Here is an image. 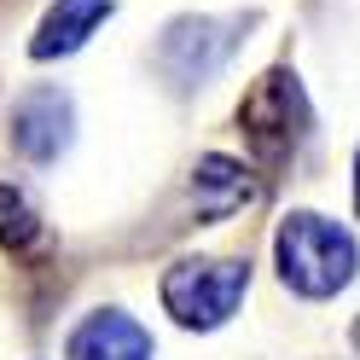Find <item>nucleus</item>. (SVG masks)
Here are the masks:
<instances>
[{
    "mask_svg": "<svg viewBox=\"0 0 360 360\" xmlns=\"http://www.w3.org/2000/svg\"><path fill=\"white\" fill-rule=\"evenodd\" d=\"M274 267H279L285 290H297L308 302H326V297L354 285L360 244L343 221H331L320 210H290L274 233Z\"/></svg>",
    "mask_w": 360,
    "mask_h": 360,
    "instance_id": "obj_1",
    "label": "nucleus"
},
{
    "mask_svg": "<svg viewBox=\"0 0 360 360\" xmlns=\"http://www.w3.org/2000/svg\"><path fill=\"white\" fill-rule=\"evenodd\" d=\"M250 24H256V12H233V18L180 12L151 41V70L169 82V94H198V87H210L233 64V53L244 47Z\"/></svg>",
    "mask_w": 360,
    "mask_h": 360,
    "instance_id": "obj_2",
    "label": "nucleus"
},
{
    "mask_svg": "<svg viewBox=\"0 0 360 360\" xmlns=\"http://www.w3.org/2000/svg\"><path fill=\"white\" fill-rule=\"evenodd\" d=\"M244 290H250V262L244 256H180L157 279L163 314L186 331H221L238 314Z\"/></svg>",
    "mask_w": 360,
    "mask_h": 360,
    "instance_id": "obj_3",
    "label": "nucleus"
},
{
    "mask_svg": "<svg viewBox=\"0 0 360 360\" xmlns=\"http://www.w3.org/2000/svg\"><path fill=\"white\" fill-rule=\"evenodd\" d=\"M238 134H244V146H250L267 169L285 163V157L302 146V134H308V94H302V82H297L290 64H274V70H262L250 82V94L238 99Z\"/></svg>",
    "mask_w": 360,
    "mask_h": 360,
    "instance_id": "obj_4",
    "label": "nucleus"
},
{
    "mask_svg": "<svg viewBox=\"0 0 360 360\" xmlns=\"http://www.w3.org/2000/svg\"><path fill=\"white\" fill-rule=\"evenodd\" d=\"M6 140H12V151L24 157V163H35V169L58 163V157L70 151V140H76V99L64 94L58 82L24 87V94L12 99Z\"/></svg>",
    "mask_w": 360,
    "mask_h": 360,
    "instance_id": "obj_5",
    "label": "nucleus"
},
{
    "mask_svg": "<svg viewBox=\"0 0 360 360\" xmlns=\"http://www.w3.org/2000/svg\"><path fill=\"white\" fill-rule=\"evenodd\" d=\"M157 343L128 308H94L64 337V360H151Z\"/></svg>",
    "mask_w": 360,
    "mask_h": 360,
    "instance_id": "obj_6",
    "label": "nucleus"
},
{
    "mask_svg": "<svg viewBox=\"0 0 360 360\" xmlns=\"http://www.w3.org/2000/svg\"><path fill=\"white\" fill-rule=\"evenodd\" d=\"M117 6H122V0H53V6L41 12L35 35H30V58L35 64H53V58L82 53Z\"/></svg>",
    "mask_w": 360,
    "mask_h": 360,
    "instance_id": "obj_7",
    "label": "nucleus"
},
{
    "mask_svg": "<svg viewBox=\"0 0 360 360\" xmlns=\"http://www.w3.org/2000/svg\"><path fill=\"white\" fill-rule=\"evenodd\" d=\"M256 198H262V180L244 169L238 157H227V151H204V157H198V169H192V204H198L204 221H227L244 204H256Z\"/></svg>",
    "mask_w": 360,
    "mask_h": 360,
    "instance_id": "obj_8",
    "label": "nucleus"
},
{
    "mask_svg": "<svg viewBox=\"0 0 360 360\" xmlns=\"http://www.w3.org/2000/svg\"><path fill=\"white\" fill-rule=\"evenodd\" d=\"M0 244H6L12 256H24V250L41 244V215H35V204H30L18 186H6V180H0Z\"/></svg>",
    "mask_w": 360,
    "mask_h": 360,
    "instance_id": "obj_9",
    "label": "nucleus"
},
{
    "mask_svg": "<svg viewBox=\"0 0 360 360\" xmlns=\"http://www.w3.org/2000/svg\"><path fill=\"white\" fill-rule=\"evenodd\" d=\"M354 215H360V151H354Z\"/></svg>",
    "mask_w": 360,
    "mask_h": 360,
    "instance_id": "obj_10",
    "label": "nucleus"
},
{
    "mask_svg": "<svg viewBox=\"0 0 360 360\" xmlns=\"http://www.w3.org/2000/svg\"><path fill=\"white\" fill-rule=\"evenodd\" d=\"M349 337H354V349H360V320H354V331H349Z\"/></svg>",
    "mask_w": 360,
    "mask_h": 360,
    "instance_id": "obj_11",
    "label": "nucleus"
}]
</instances>
